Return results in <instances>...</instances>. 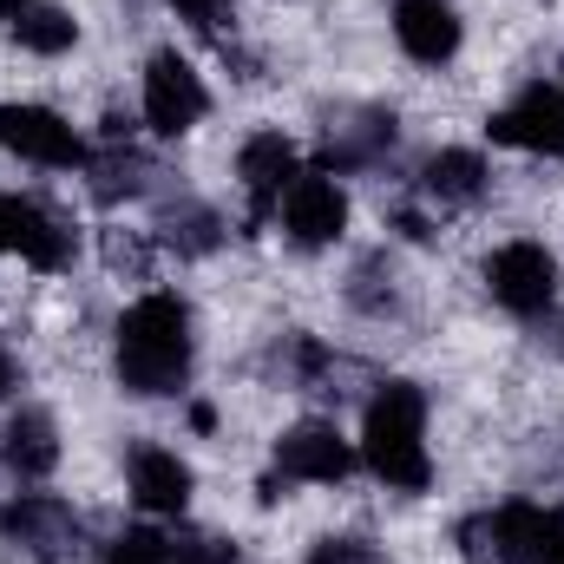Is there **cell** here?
<instances>
[{
	"label": "cell",
	"instance_id": "obj_24",
	"mask_svg": "<svg viewBox=\"0 0 564 564\" xmlns=\"http://www.w3.org/2000/svg\"><path fill=\"white\" fill-rule=\"evenodd\" d=\"M171 7H177V20H191L197 33H224L230 13H237V0H171Z\"/></svg>",
	"mask_w": 564,
	"mask_h": 564
},
{
	"label": "cell",
	"instance_id": "obj_20",
	"mask_svg": "<svg viewBox=\"0 0 564 564\" xmlns=\"http://www.w3.org/2000/svg\"><path fill=\"white\" fill-rule=\"evenodd\" d=\"M158 230H164V243L171 250H184V257H204V250H217V210L210 204H197V197H177V204H164V217H158Z\"/></svg>",
	"mask_w": 564,
	"mask_h": 564
},
{
	"label": "cell",
	"instance_id": "obj_27",
	"mask_svg": "<svg viewBox=\"0 0 564 564\" xmlns=\"http://www.w3.org/2000/svg\"><path fill=\"white\" fill-rule=\"evenodd\" d=\"M13 388H20V361H13V348L0 341V401H7Z\"/></svg>",
	"mask_w": 564,
	"mask_h": 564
},
{
	"label": "cell",
	"instance_id": "obj_23",
	"mask_svg": "<svg viewBox=\"0 0 564 564\" xmlns=\"http://www.w3.org/2000/svg\"><path fill=\"white\" fill-rule=\"evenodd\" d=\"M308 564H388V558H381L368 539H348V532H341V539H315V545H308Z\"/></svg>",
	"mask_w": 564,
	"mask_h": 564
},
{
	"label": "cell",
	"instance_id": "obj_28",
	"mask_svg": "<svg viewBox=\"0 0 564 564\" xmlns=\"http://www.w3.org/2000/svg\"><path fill=\"white\" fill-rule=\"evenodd\" d=\"M545 564H564V506H552V545H545Z\"/></svg>",
	"mask_w": 564,
	"mask_h": 564
},
{
	"label": "cell",
	"instance_id": "obj_9",
	"mask_svg": "<svg viewBox=\"0 0 564 564\" xmlns=\"http://www.w3.org/2000/svg\"><path fill=\"white\" fill-rule=\"evenodd\" d=\"M355 473V446L328 421H302L276 440V479L282 486H341Z\"/></svg>",
	"mask_w": 564,
	"mask_h": 564
},
{
	"label": "cell",
	"instance_id": "obj_25",
	"mask_svg": "<svg viewBox=\"0 0 564 564\" xmlns=\"http://www.w3.org/2000/svg\"><path fill=\"white\" fill-rule=\"evenodd\" d=\"M171 564H237V545H224V539H191V545H177Z\"/></svg>",
	"mask_w": 564,
	"mask_h": 564
},
{
	"label": "cell",
	"instance_id": "obj_17",
	"mask_svg": "<svg viewBox=\"0 0 564 564\" xmlns=\"http://www.w3.org/2000/svg\"><path fill=\"white\" fill-rule=\"evenodd\" d=\"M486 184H492V164H486L479 151H459V144L433 151V158L421 164V191L433 197V204H446V210L479 204V197H486Z\"/></svg>",
	"mask_w": 564,
	"mask_h": 564
},
{
	"label": "cell",
	"instance_id": "obj_12",
	"mask_svg": "<svg viewBox=\"0 0 564 564\" xmlns=\"http://www.w3.org/2000/svg\"><path fill=\"white\" fill-rule=\"evenodd\" d=\"M0 539L20 545V552H33L40 564H53L79 539V519H73V506H59L46 492H20V499L0 506Z\"/></svg>",
	"mask_w": 564,
	"mask_h": 564
},
{
	"label": "cell",
	"instance_id": "obj_5",
	"mask_svg": "<svg viewBox=\"0 0 564 564\" xmlns=\"http://www.w3.org/2000/svg\"><path fill=\"white\" fill-rule=\"evenodd\" d=\"M204 112H210V93H204L197 66L177 59V53H151V66H144V126L158 139H184Z\"/></svg>",
	"mask_w": 564,
	"mask_h": 564
},
{
	"label": "cell",
	"instance_id": "obj_18",
	"mask_svg": "<svg viewBox=\"0 0 564 564\" xmlns=\"http://www.w3.org/2000/svg\"><path fill=\"white\" fill-rule=\"evenodd\" d=\"M0 459L20 479H46L59 466V426H53V414L46 408H20L7 421V433H0Z\"/></svg>",
	"mask_w": 564,
	"mask_h": 564
},
{
	"label": "cell",
	"instance_id": "obj_3",
	"mask_svg": "<svg viewBox=\"0 0 564 564\" xmlns=\"http://www.w3.org/2000/svg\"><path fill=\"white\" fill-rule=\"evenodd\" d=\"M545 545H552V506L532 499H506L459 525V552L473 564H545Z\"/></svg>",
	"mask_w": 564,
	"mask_h": 564
},
{
	"label": "cell",
	"instance_id": "obj_29",
	"mask_svg": "<svg viewBox=\"0 0 564 564\" xmlns=\"http://www.w3.org/2000/svg\"><path fill=\"white\" fill-rule=\"evenodd\" d=\"M26 7H33V0H0V20H7V26H13V20H20V13H26Z\"/></svg>",
	"mask_w": 564,
	"mask_h": 564
},
{
	"label": "cell",
	"instance_id": "obj_7",
	"mask_svg": "<svg viewBox=\"0 0 564 564\" xmlns=\"http://www.w3.org/2000/svg\"><path fill=\"white\" fill-rule=\"evenodd\" d=\"M276 217L302 250H328L348 230V197H341V184L328 171H295V184L282 191V204H276Z\"/></svg>",
	"mask_w": 564,
	"mask_h": 564
},
{
	"label": "cell",
	"instance_id": "obj_21",
	"mask_svg": "<svg viewBox=\"0 0 564 564\" xmlns=\"http://www.w3.org/2000/svg\"><path fill=\"white\" fill-rule=\"evenodd\" d=\"M282 375H289L295 388H315V381L328 375V348H322L315 335H289V341H282Z\"/></svg>",
	"mask_w": 564,
	"mask_h": 564
},
{
	"label": "cell",
	"instance_id": "obj_11",
	"mask_svg": "<svg viewBox=\"0 0 564 564\" xmlns=\"http://www.w3.org/2000/svg\"><path fill=\"white\" fill-rule=\"evenodd\" d=\"M394 139H401L394 112H381V106H348V112H335L328 132H322V164H328V171H381V164L394 158Z\"/></svg>",
	"mask_w": 564,
	"mask_h": 564
},
{
	"label": "cell",
	"instance_id": "obj_6",
	"mask_svg": "<svg viewBox=\"0 0 564 564\" xmlns=\"http://www.w3.org/2000/svg\"><path fill=\"white\" fill-rule=\"evenodd\" d=\"M0 151H13L40 171H86V158H93L86 139L46 106H0Z\"/></svg>",
	"mask_w": 564,
	"mask_h": 564
},
{
	"label": "cell",
	"instance_id": "obj_2",
	"mask_svg": "<svg viewBox=\"0 0 564 564\" xmlns=\"http://www.w3.org/2000/svg\"><path fill=\"white\" fill-rule=\"evenodd\" d=\"M361 459L381 486L394 492H426L433 459H426V394L414 381H381L368 414H361Z\"/></svg>",
	"mask_w": 564,
	"mask_h": 564
},
{
	"label": "cell",
	"instance_id": "obj_4",
	"mask_svg": "<svg viewBox=\"0 0 564 564\" xmlns=\"http://www.w3.org/2000/svg\"><path fill=\"white\" fill-rule=\"evenodd\" d=\"M486 289H492V302H499L506 315L539 322V315H552V302H558V257H552L545 243H532V237H512V243H499V250L486 257Z\"/></svg>",
	"mask_w": 564,
	"mask_h": 564
},
{
	"label": "cell",
	"instance_id": "obj_15",
	"mask_svg": "<svg viewBox=\"0 0 564 564\" xmlns=\"http://www.w3.org/2000/svg\"><path fill=\"white\" fill-rule=\"evenodd\" d=\"M394 40H401L408 59L446 66L459 53V13L446 0H394Z\"/></svg>",
	"mask_w": 564,
	"mask_h": 564
},
{
	"label": "cell",
	"instance_id": "obj_14",
	"mask_svg": "<svg viewBox=\"0 0 564 564\" xmlns=\"http://www.w3.org/2000/svg\"><path fill=\"white\" fill-rule=\"evenodd\" d=\"M86 177H93V197L99 204H126L151 191V158L126 139V119H106V144L86 158Z\"/></svg>",
	"mask_w": 564,
	"mask_h": 564
},
{
	"label": "cell",
	"instance_id": "obj_13",
	"mask_svg": "<svg viewBox=\"0 0 564 564\" xmlns=\"http://www.w3.org/2000/svg\"><path fill=\"white\" fill-rule=\"evenodd\" d=\"M237 177H243V197H250V224H270L282 204V191L295 184V144L282 132H257L237 151Z\"/></svg>",
	"mask_w": 564,
	"mask_h": 564
},
{
	"label": "cell",
	"instance_id": "obj_19",
	"mask_svg": "<svg viewBox=\"0 0 564 564\" xmlns=\"http://www.w3.org/2000/svg\"><path fill=\"white\" fill-rule=\"evenodd\" d=\"M13 40L26 46V53H40V59H53V53H66L73 40H79V20L66 13V7H53V0H33L20 20H13Z\"/></svg>",
	"mask_w": 564,
	"mask_h": 564
},
{
	"label": "cell",
	"instance_id": "obj_26",
	"mask_svg": "<svg viewBox=\"0 0 564 564\" xmlns=\"http://www.w3.org/2000/svg\"><path fill=\"white\" fill-rule=\"evenodd\" d=\"M355 282H381V257H375V263H361V270H355ZM355 302H361L368 315H381V308H394V302H388L381 289H355Z\"/></svg>",
	"mask_w": 564,
	"mask_h": 564
},
{
	"label": "cell",
	"instance_id": "obj_8",
	"mask_svg": "<svg viewBox=\"0 0 564 564\" xmlns=\"http://www.w3.org/2000/svg\"><path fill=\"white\" fill-rule=\"evenodd\" d=\"M492 144L532 151V158H564V86H525L512 106L486 119Z\"/></svg>",
	"mask_w": 564,
	"mask_h": 564
},
{
	"label": "cell",
	"instance_id": "obj_16",
	"mask_svg": "<svg viewBox=\"0 0 564 564\" xmlns=\"http://www.w3.org/2000/svg\"><path fill=\"white\" fill-rule=\"evenodd\" d=\"M132 499L158 519H177L191 506V466L171 446H139L132 453Z\"/></svg>",
	"mask_w": 564,
	"mask_h": 564
},
{
	"label": "cell",
	"instance_id": "obj_22",
	"mask_svg": "<svg viewBox=\"0 0 564 564\" xmlns=\"http://www.w3.org/2000/svg\"><path fill=\"white\" fill-rule=\"evenodd\" d=\"M106 564H171V545H164V532L132 525V532H119V539L106 545Z\"/></svg>",
	"mask_w": 564,
	"mask_h": 564
},
{
	"label": "cell",
	"instance_id": "obj_10",
	"mask_svg": "<svg viewBox=\"0 0 564 564\" xmlns=\"http://www.w3.org/2000/svg\"><path fill=\"white\" fill-rule=\"evenodd\" d=\"M0 257H20L33 270H66L73 263V230L53 210H40L33 197L0 191Z\"/></svg>",
	"mask_w": 564,
	"mask_h": 564
},
{
	"label": "cell",
	"instance_id": "obj_1",
	"mask_svg": "<svg viewBox=\"0 0 564 564\" xmlns=\"http://www.w3.org/2000/svg\"><path fill=\"white\" fill-rule=\"evenodd\" d=\"M191 361H197V335H191L184 295L151 289V295H139V302L119 315V381H126L132 394H144V401L184 394Z\"/></svg>",
	"mask_w": 564,
	"mask_h": 564
}]
</instances>
